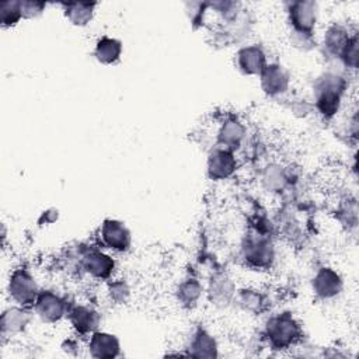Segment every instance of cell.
<instances>
[{
  "mask_svg": "<svg viewBox=\"0 0 359 359\" xmlns=\"http://www.w3.org/2000/svg\"><path fill=\"white\" fill-rule=\"evenodd\" d=\"M95 3H83V1H70L62 3L65 17L76 27H86L94 17Z\"/></svg>",
  "mask_w": 359,
  "mask_h": 359,
  "instance_id": "20",
  "label": "cell"
},
{
  "mask_svg": "<svg viewBox=\"0 0 359 359\" xmlns=\"http://www.w3.org/2000/svg\"><path fill=\"white\" fill-rule=\"evenodd\" d=\"M302 337L300 324L290 313L272 316L265 325V338L273 349H286L294 345Z\"/></svg>",
  "mask_w": 359,
  "mask_h": 359,
  "instance_id": "3",
  "label": "cell"
},
{
  "mask_svg": "<svg viewBox=\"0 0 359 359\" xmlns=\"http://www.w3.org/2000/svg\"><path fill=\"white\" fill-rule=\"evenodd\" d=\"M241 254H243V258L251 266H255V268L271 266L275 258V251L271 240L261 233L248 234L245 237L241 245Z\"/></svg>",
  "mask_w": 359,
  "mask_h": 359,
  "instance_id": "5",
  "label": "cell"
},
{
  "mask_svg": "<svg viewBox=\"0 0 359 359\" xmlns=\"http://www.w3.org/2000/svg\"><path fill=\"white\" fill-rule=\"evenodd\" d=\"M67 316H69V320H70L73 328L80 335H87V334L95 332L100 325V321H101L100 313L86 304L74 306L73 309L69 310Z\"/></svg>",
  "mask_w": 359,
  "mask_h": 359,
  "instance_id": "13",
  "label": "cell"
},
{
  "mask_svg": "<svg viewBox=\"0 0 359 359\" xmlns=\"http://www.w3.org/2000/svg\"><path fill=\"white\" fill-rule=\"evenodd\" d=\"M80 266L93 279L104 280L112 275L115 269V261L111 255L105 254L100 248L90 247L81 252Z\"/></svg>",
  "mask_w": 359,
  "mask_h": 359,
  "instance_id": "6",
  "label": "cell"
},
{
  "mask_svg": "<svg viewBox=\"0 0 359 359\" xmlns=\"http://www.w3.org/2000/svg\"><path fill=\"white\" fill-rule=\"evenodd\" d=\"M202 292H203V287L199 283V280L189 278L180 283V286L177 289V297H178V302L184 307H192L201 299Z\"/></svg>",
  "mask_w": 359,
  "mask_h": 359,
  "instance_id": "22",
  "label": "cell"
},
{
  "mask_svg": "<svg viewBox=\"0 0 359 359\" xmlns=\"http://www.w3.org/2000/svg\"><path fill=\"white\" fill-rule=\"evenodd\" d=\"M238 304L251 313H261L265 309V296L254 289H243L237 294Z\"/></svg>",
  "mask_w": 359,
  "mask_h": 359,
  "instance_id": "23",
  "label": "cell"
},
{
  "mask_svg": "<svg viewBox=\"0 0 359 359\" xmlns=\"http://www.w3.org/2000/svg\"><path fill=\"white\" fill-rule=\"evenodd\" d=\"M21 1L11 0L0 3V24L3 28H11L22 20Z\"/></svg>",
  "mask_w": 359,
  "mask_h": 359,
  "instance_id": "24",
  "label": "cell"
},
{
  "mask_svg": "<svg viewBox=\"0 0 359 359\" xmlns=\"http://www.w3.org/2000/svg\"><path fill=\"white\" fill-rule=\"evenodd\" d=\"M31 320V316L28 313L27 307L21 306H13L3 311L1 314V335L3 337H11L15 334H20L25 330Z\"/></svg>",
  "mask_w": 359,
  "mask_h": 359,
  "instance_id": "15",
  "label": "cell"
},
{
  "mask_svg": "<svg viewBox=\"0 0 359 359\" xmlns=\"http://www.w3.org/2000/svg\"><path fill=\"white\" fill-rule=\"evenodd\" d=\"M245 136V128L244 125L236 119V118H229L223 122L222 128L219 129L217 133V147L227 149V150H236L243 139Z\"/></svg>",
  "mask_w": 359,
  "mask_h": 359,
  "instance_id": "16",
  "label": "cell"
},
{
  "mask_svg": "<svg viewBox=\"0 0 359 359\" xmlns=\"http://www.w3.org/2000/svg\"><path fill=\"white\" fill-rule=\"evenodd\" d=\"M266 65V55L257 43L243 46L236 55L237 69L247 76H259Z\"/></svg>",
  "mask_w": 359,
  "mask_h": 359,
  "instance_id": "10",
  "label": "cell"
},
{
  "mask_svg": "<svg viewBox=\"0 0 359 359\" xmlns=\"http://www.w3.org/2000/svg\"><path fill=\"white\" fill-rule=\"evenodd\" d=\"M342 278L337 271L328 266L320 268L313 278V292L320 299H332L342 292Z\"/></svg>",
  "mask_w": 359,
  "mask_h": 359,
  "instance_id": "12",
  "label": "cell"
},
{
  "mask_svg": "<svg viewBox=\"0 0 359 359\" xmlns=\"http://www.w3.org/2000/svg\"><path fill=\"white\" fill-rule=\"evenodd\" d=\"M46 8V4L42 1H32V0H24L21 1V10H22V17L25 20L36 18L39 17Z\"/></svg>",
  "mask_w": 359,
  "mask_h": 359,
  "instance_id": "26",
  "label": "cell"
},
{
  "mask_svg": "<svg viewBox=\"0 0 359 359\" xmlns=\"http://www.w3.org/2000/svg\"><path fill=\"white\" fill-rule=\"evenodd\" d=\"M101 244L115 252H125L130 248L132 237L125 223L116 219H107L100 226Z\"/></svg>",
  "mask_w": 359,
  "mask_h": 359,
  "instance_id": "7",
  "label": "cell"
},
{
  "mask_svg": "<svg viewBox=\"0 0 359 359\" xmlns=\"http://www.w3.org/2000/svg\"><path fill=\"white\" fill-rule=\"evenodd\" d=\"M261 88L265 94L271 97L282 95L289 88V73L286 69L278 63H268L259 74Z\"/></svg>",
  "mask_w": 359,
  "mask_h": 359,
  "instance_id": "9",
  "label": "cell"
},
{
  "mask_svg": "<svg viewBox=\"0 0 359 359\" xmlns=\"http://www.w3.org/2000/svg\"><path fill=\"white\" fill-rule=\"evenodd\" d=\"M109 294L116 302H125L129 296V287L125 282H114L109 286Z\"/></svg>",
  "mask_w": 359,
  "mask_h": 359,
  "instance_id": "27",
  "label": "cell"
},
{
  "mask_svg": "<svg viewBox=\"0 0 359 359\" xmlns=\"http://www.w3.org/2000/svg\"><path fill=\"white\" fill-rule=\"evenodd\" d=\"M7 292L10 299L21 307H34L36 297L39 294L38 285L35 282V278L27 268H17L10 275L8 283H7Z\"/></svg>",
  "mask_w": 359,
  "mask_h": 359,
  "instance_id": "4",
  "label": "cell"
},
{
  "mask_svg": "<svg viewBox=\"0 0 359 359\" xmlns=\"http://www.w3.org/2000/svg\"><path fill=\"white\" fill-rule=\"evenodd\" d=\"M34 309L36 316L43 323L49 324L60 321L69 313L66 300L52 290H41L34 304Z\"/></svg>",
  "mask_w": 359,
  "mask_h": 359,
  "instance_id": "8",
  "label": "cell"
},
{
  "mask_svg": "<svg viewBox=\"0 0 359 359\" xmlns=\"http://www.w3.org/2000/svg\"><path fill=\"white\" fill-rule=\"evenodd\" d=\"M280 168L282 167H278V165H271L266 168L265 174L262 175V182L265 184L266 189L278 192L279 189L283 188V185L287 181V175Z\"/></svg>",
  "mask_w": 359,
  "mask_h": 359,
  "instance_id": "25",
  "label": "cell"
},
{
  "mask_svg": "<svg viewBox=\"0 0 359 359\" xmlns=\"http://www.w3.org/2000/svg\"><path fill=\"white\" fill-rule=\"evenodd\" d=\"M208 294L212 303L220 306L227 304L231 300V297L236 296L231 279L223 273L215 275L208 287Z\"/></svg>",
  "mask_w": 359,
  "mask_h": 359,
  "instance_id": "21",
  "label": "cell"
},
{
  "mask_svg": "<svg viewBox=\"0 0 359 359\" xmlns=\"http://www.w3.org/2000/svg\"><path fill=\"white\" fill-rule=\"evenodd\" d=\"M353 35V34H352ZM349 31L342 25H331L324 34V49L328 55L334 57H341L345 46L348 45L349 39L352 38Z\"/></svg>",
  "mask_w": 359,
  "mask_h": 359,
  "instance_id": "17",
  "label": "cell"
},
{
  "mask_svg": "<svg viewBox=\"0 0 359 359\" xmlns=\"http://www.w3.org/2000/svg\"><path fill=\"white\" fill-rule=\"evenodd\" d=\"M122 55V42L116 38L101 36L94 46V57L102 65H115Z\"/></svg>",
  "mask_w": 359,
  "mask_h": 359,
  "instance_id": "18",
  "label": "cell"
},
{
  "mask_svg": "<svg viewBox=\"0 0 359 359\" xmlns=\"http://www.w3.org/2000/svg\"><path fill=\"white\" fill-rule=\"evenodd\" d=\"M237 168V160L231 150L216 147L208 157V175L212 180H226Z\"/></svg>",
  "mask_w": 359,
  "mask_h": 359,
  "instance_id": "11",
  "label": "cell"
},
{
  "mask_svg": "<svg viewBox=\"0 0 359 359\" xmlns=\"http://www.w3.org/2000/svg\"><path fill=\"white\" fill-rule=\"evenodd\" d=\"M119 351L121 344L116 335L104 331H95L91 334L88 341V352L93 358L111 359L118 356Z\"/></svg>",
  "mask_w": 359,
  "mask_h": 359,
  "instance_id": "14",
  "label": "cell"
},
{
  "mask_svg": "<svg viewBox=\"0 0 359 359\" xmlns=\"http://www.w3.org/2000/svg\"><path fill=\"white\" fill-rule=\"evenodd\" d=\"M188 349L189 355L196 358H215L217 355V345L215 338L203 328H198L192 334Z\"/></svg>",
  "mask_w": 359,
  "mask_h": 359,
  "instance_id": "19",
  "label": "cell"
},
{
  "mask_svg": "<svg viewBox=\"0 0 359 359\" xmlns=\"http://www.w3.org/2000/svg\"><path fill=\"white\" fill-rule=\"evenodd\" d=\"M346 81L337 73H324L314 83V102L324 118H332L341 107Z\"/></svg>",
  "mask_w": 359,
  "mask_h": 359,
  "instance_id": "2",
  "label": "cell"
},
{
  "mask_svg": "<svg viewBox=\"0 0 359 359\" xmlns=\"http://www.w3.org/2000/svg\"><path fill=\"white\" fill-rule=\"evenodd\" d=\"M287 21L292 27L293 41L306 48V45H313V34L318 17V6L316 1L299 0L286 3Z\"/></svg>",
  "mask_w": 359,
  "mask_h": 359,
  "instance_id": "1",
  "label": "cell"
}]
</instances>
